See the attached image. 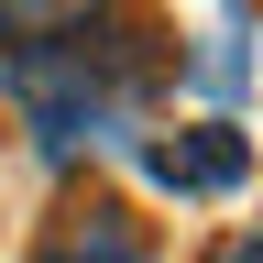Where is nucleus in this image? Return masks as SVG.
<instances>
[{
	"label": "nucleus",
	"instance_id": "1",
	"mask_svg": "<svg viewBox=\"0 0 263 263\" xmlns=\"http://www.w3.org/2000/svg\"><path fill=\"white\" fill-rule=\"evenodd\" d=\"M0 88H11V110L33 121L44 154H77L132 121L143 66H132V33H22L0 55Z\"/></svg>",
	"mask_w": 263,
	"mask_h": 263
},
{
	"label": "nucleus",
	"instance_id": "2",
	"mask_svg": "<svg viewBox=\"0 0 263 263\" xmlns=\"http://www.w3.org/2000/svg\"><path fill=\"white\" fill-rule=\"evenodd\" d=\"M143 164H154V186H176V197H230L252 176V143L219 132V121H197V132H176V143H154Z\"/></svg>",
	"mask_w": 263,
	"mask_h": 263
},
{
	"label": "nucleus",
	"instance_id": "3",
	"mask_svg": "<svg viewBox=\"0 0 263 263\" xmlns=\"http://www.w3.org/2000/svg\"><path fill=\"white\" fill-rule=\"evenodd\" d=\"M44 263H154V241H143V219H121V209H88V219L66 230Z\"/></svg>",
	"mask_w": 263,
	"mask_h": 263
},
{
	"label": "nucleus",
	"instance_id": "4",
	"mask_svg": "<svg viewBox=\"0 0 263 263\" xmlns=\"http://www.w3.org/2000/svg\"><path fill=\"white\" fill-rule=\"evenodd\" d=\"M219 263H263V230H241V241H219Z\"/></svg>",
	"mask_w": 263,
	"mask_h": 263
}]
</instances>
